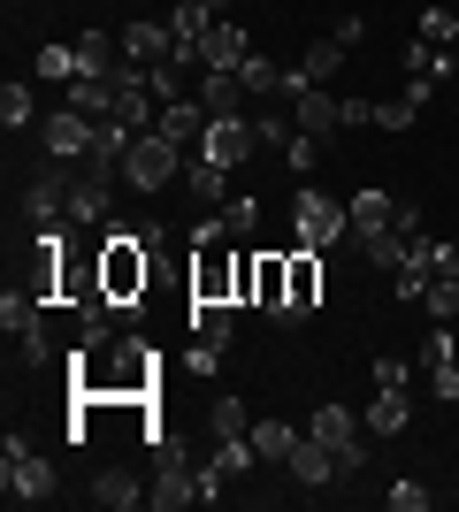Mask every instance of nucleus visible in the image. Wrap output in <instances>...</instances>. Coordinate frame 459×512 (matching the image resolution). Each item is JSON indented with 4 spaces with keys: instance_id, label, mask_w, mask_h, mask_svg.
<instances>
[{
    "instance_id": "1",
    "label": "nucleus",
    "mask_w": 459,
    "mask_h": 512,
    "mask_svg": "<svg viewBox=\"0 0 459 512\" xmlns=\"http://www.w3.org/2000/svg\"><path fill=\"white\" fill-rule=\"evenodd\" d=\"M146 283H153V253L138 245L131 222H115V230L100 237V291H108L115 306H138V299H146Z\"/></svg>"
},
{
    "instance_id": "2",
    "label": "nucleus",
    "mask_w": 459,
    "mask_h": 512,
    "mask_svg": "<svg viewBox=\"0 0 459 512\" xmlns=\"http://www.w3.org/2000/svg\"><path fill=\"white\" fill-rule=\"evenodd\" d=\"M291 237L314 245V253L352 245V207H345V199H329V192H314V184H299V192H291Z\"/></svg>"
},
{
    "instance_id": "3",
    "label": "nucleus",
    "mask_w": 459,
    "mask_h": 512,
    "mask_svg": "<svg viewBox=\"0 0 459 512\" xmlns=\"http://www.w3.org/2000/svg\"><path fill=\"white\" fill-rule=\"evenodd\" d=\"M184 161H192V153L169 146L161 130H138L131 153H123V184H131V192H169L176 176H184Z\"/></svg>"
},
{
    "instance_id": "4",
    "label": "nucleus",
    "mask_w": 459,
    "mask_h": 512,
    "mask_svg": "<svg viewBox=\"0 0 459 512\" xmlns=\"http://www.w3.org/2000/svg\"><path fill=\"white\" fill-rule=\"evenodd\" d=\"M306 436H322V444L337 451V474H345V482H352V474H368V444H375V436L360 428V413H352V406H329V398H322L314 421H306Z\"/></svg>"
},
{
    "instance_id": "5",
    "label": "nucleus",
    "mask_w": 459,
    "mask_h": 512,
    "mask_svg": "<svg viewBox=\"0 0 459 512\" xmlns=\"http://www.w3.org/2000/svg\"><path fill=\"white\" fill-rule=\"evenodd\" d=\"M46 306L54 299H39V291H8V299H0V329H8V344L23 352V367L54 360V344H46Z\"/></svg>"
},
{
    "instance_id": "6",
    "label": "nucleus",
    "mask_w": 459,
    "mask_h": 512,
    "mask_svg": "<svg viewBox=\"0 0 459 512\" xmlns=\"http://www.w3.org/2000/svg\"><path fill=\"white\" fill-rule=\"evenodd\" d=\"M0 490H8V505H46V497H54V467H46L23 436H8V451H0Z\"/></svg>"
},
{
    "instance_id": "7",
    "label": "nucleus",
    "mask_w": 459,
    "mask_h": 512,
    "mask_svg": "<svg viewBox=\"0 0 459 512\" xmlns=\"http://www.w3.org/2000/svg\"><path fill=\"white\" fill-rule=\"evenodd\" d=\"M192 306H238V253L192 245Z\"/></svg>"
},
{
    "instance_id": "8",
    "label": "nucleus",
    "mask_w": 459,
    "mask_h": 512,
    "mask_svg": "<svg viewBox=\"0 0 459 512\" xmlns=\"http://www.w3.org/2000/svg\"><path fill=\"white\" fill-rule=\"evenodd\" d=\"M192 153L238 176V169H245V153H261V130H253V115H215V123H207V138H199Z\"/></svg>"
},
{
    "instance_id": "9",
    "label": "nucleus",
    "mask_w": 459,
    "mask_h": 512,
    "mask_svg": "<svg viewBox=\"0 0 459 512\" xmlns=\"http://www.w3.org/2000/svg\"><path fill=\"white\" fill-rule=\"evenodd\" d=\"M69 192H77L69 161H46V169L31 176V192H23V214H31V230H46V222H69Z\"/></svg>"
},
{
    "instance_id": "10",
    "label": "nucleus",
    "mask_w": 459,
    "mask_h": 512,
    "mask_svg": "<svg viewBox=\"0 0 459 512\" xmlns=\"http://www.w3.org/2000/svg\"><path fill=\"white\" fill-rule=\"evenodd\" d=\"M92 138H100V123H92V115H77V107H54V115L39 123L46 161H85V153H92Z\"/></svg>"
},
{
    "instance_id": "11",
    "label": "nucleus",
    "mask_w": 459,
    "mask_h": 512,
    "mask_svg": "<svg viewBox=\"0 0 459 512\" xmlns=\"http://www.w3.org/2000/svg\"><path fill=\"white\" fill-rule=\"evenodd\" d=\"M291 306H284V321H306L314 306H322V253L314 245H291Z\"/></svg>"
},
{
    "instance_id": "12",
    "label": "nucleus",
    "mask_w": 459,
    "mask_h": 512,
    "mask_svg": "<svg viewBox=\"0 0 459 512\" xmlns=\"http://www.w3.org/2000/svg\"><path fill=\"white\" fill-rule=\"evenodd\" d=\"M284 467H291V482H299V490H329V482H345V474H337V451H329L322 436H299Z\"/></svg>"
},
{
    "instance_id": "13",
    "label": "nucleus",
    "mask_w": 459,
    "mask_h": 512,
    "mask_svg": "<svg viewBox=\"0 0 459 512\" xmlns=\"http://www.w3.org/2000/svg\"><path fill=\"white\" fill-rule=\"evenodd\" d=\"M360 428H368L375 444L406 436V428H414V398H406V390H375V398H368V413H360Z\"/></svg>"
},
{
    "instance_id": "14",
    "label": "nucleus",
    "mask_w": 459,
    "mask_h": 512,
    "mask_svg": "<svg viewBox=\"0 0 459 512\" xmlns=\"http://www.w3.org/2000/svg\"><path fill=\"white\" fill-rule=\"evenodd\" d=\"M207 115H245L253 107V92H245V77L238 69H199V92H192Z\"/></svg>"
},
{
    "instance_id": "15",
    "label": "nucleus",
    "mask_w": 459,
    "mask_h": 512,
    "mask_svg": "<svg viewBox=\"0 0 459 512\" xmlns=\"http://www.w3.org/2000/svg\"><path fill=\"white\" fill-rule=\"evenodd\" d=\"M345 207H352V245L391 237V222H398V199H391V192H375V184H368V192H352Z\"/></svg>"
},
{
    "instance_id": "16",
    "label": "nucleus",
    "mask_w": 459,
    "mask_h": 512,
    "mask_svg": "<svg viewBox=\"0 0 459 512\" xmlns=\"http://www.w3.org/2000/svg\"><path fill=\"white\" fill-rule=\"evenodd\" d=\"M169 54H176V31H169V23H146V16L123 23V62L153 69V62H169Z\"/></svg>"
},
{
    "instance_id": "17",
    "label": "nucleus",
    "mask_w": 459,
    "mask_h": 512,
    "mask_svg": "<svg viewBox=\"0 0 459 512\" xmlns=\"http://www.w3.org/2000/svg\"><path fill=\"white\" fill-rule=\"evenodd\" d=\"M115 214V184H92L85 169H77V192H69V230H108Z\"/></svg>"
},
{
    "instance_id": "18",
    "label": "nucleus",
    "mask_w": 459,
    "mask_h": 512,
    "mask_svg": "<svg viewBox=\"0 0 459 512\" xmlns=\"http://www.w3.org/2000/svg\"><path fill=\"white\" fill-rule=\"evenodd\" d=\"M207 123H215V115H207V107H199V100H169V107H161V123H153V130H161L169 146H184V153H192L199 138H207Z\"/></svg>"
},
{
    "instance_id": "19",
    "label": "nucleus",
    "mask_w": 459,
    "mask_h": 512,
    "mask_svg": "<svg viewBox=\"0 0 459 512\" xmlns=\"http://www.w3.org/2000/svg\"><path fill=\"white\" fill-rule=\"evenodd\" d=\"M245 54H253V39H245L238 23H215V31L199 39V69H238Z\"/></svg>"
},
{
    "instance_id": "20",
    "label": "nucleus",
    "mask_w": 459,
    "mask_h": 512,
    "mask_svg": "<svg viewBox=\"0 0 459 512\" xmlns=\"http://www.w3.org/2000/svg\"><path fill=\"white\" fill-rule=\"evenodd\" d=\"M146 497H153V482H138V474H123V467H108L92 482V505H108V512H131V505H146Z\"/></svg>"
},
{
    "instance_id": "21",
    "label": "nucleus",
    "mask_w": 459,
    "mask_h": 512,
    "mask_svg": "<svg viewBox=\"0 0 459 512\" xmlns=\"http://www.w3.org/2000/svg\"><path fill=\"white\" fill-rule=\"evenodd\" d=\"M230 337H238V306H192V344L230 352Z\"/></svg>"
},
{
    "instance_id": "22",
    "label": "nucleus",
    "mask_w": 459,
    "mask_h": 512,
    "mask_svg": "<svg viewBox=\"0 0 459 512\" xmlns=\"http://www.w3.org/2000/svg\"><path fill=\"white\" fill-rule=\"evenodd\" d=\"M62 107L92 115V123H108V115H115V77H69V100Z\"/></svg>"
},
{
    "instance_id": "23",
    "label": "nucleus",
    "mask_w": 459,
    "mask_h": 512,
    "mask_svg": "<svg viewBox=\"0 0 459 512\" xmlns=\"http://www.w3.org/2000/svg\"><path fill=\"white\" fill-rule=\"evenodd\" d=\"M184 184H192V199L199 207H230V169H215V161H184Z\"/></svg>"
},
{
    "instance_id": "24",
    "label": "nucleus",
    "mask_w": 459,
    "mask_h": 512,
    "mask_svg": "<svg viewBox=\"0 0 459 512\" xmlns=\"http://www.w3.org/2000/svg\"><path fill=\"white\" fill-rule=\"evenodd\" d=\"M238 77H245V92H253V100H276V92H284V77H291V69H276V62H268V54H261V46H253V54H245V62H238Z\"/></svg>"
},
{
    "instance_id": "25",
    "label": "nucleus",
    "mask_w": 459,
    "mask_h": 512,
    "mask_svg": "<svg viewBox=\"0 0 459 512\" xmlns=\"http://www.w3.org/2000/svg\"><path fill=\"white\" fill-rule=\"evenodd\" d=\"M337 69H345V46H337V39H314V46L299 54V77H306V85H329Z\"/></svg>"
},
{
    "instance_id": "26",
    "label": "nucleus",
    "mask_w": 459,
    "mask_h": 512,
    "mask_svg": "<svg viewBox=\"0 0 459 512\" xmlns=\"http://www.w3.org/2000/svg\"><path fill=\"white\" fill-rule=\"evenodd\" d=\"M306 428H284V421H261L253 428V451H261V467H284L291 459V444H299Z\"/></svg>"
},
{
    "instance_id": "27",
    "label": "nucleus",
    "mask_w": 459,
    "mask_h": 512,
    "mask_svg": "<svg viewBox=\"0 0 459 512\" xmlns=\"http://www.w3.org/2000/svg\"><path fill=\"white\" fill-rule=\"evenodd\" d=\"M31 69H39L46 85H69V77H77L85 62H77V46H62V39H54V46H39V62H31Z\"/></svg>"
},
{
    "instance_id": "28",
    "label": "nucleus",
    "mask_w": 459,
    "mask_h": 512,
    "mask_svg": "<svg viewBox=\"0 0 459 512\" xmlns=\"http://www.w3.org/2000/svg\"><path fill=\"white\" fill-rule=\"evenodd\" d=\"M0 123H8V130H31V123H39V100H31V85H23V77L0 92Z\"/></svg>"
},
{
    "instance_id": "29",
    "label": "nucleus",
    "mask_w": 459,
    "mask_h": 512,
    "mask_svg": "<svg viewBox=\"0 0 459 512\" xmlns=\"http://www.w3.org/2000/svg\"><path fill=\"white\" fill-rule=\"evenodd\" d=\"M207 436H215V444H222V436H253L238 398H215V406H207Z\"/></svg>"
},
{
    "instance_id": "30",
    "label": "nucleus",
    "mask_w": 459,
    "mask_h": 512,
    "mask_svg": "<svg viewBox=\"0 0 459 512\" xmlns=\"http://www.w3.org/2000/svg\"><path fill=\"white\" fill-rule=\"evenodd\" d=\"M322 146H329V138H314V130H299V138H291V146H284L291 176H314V169H322Z\"/></svg>"
},
{
    "instance_id": "31",
    "label": "nucleus",
    "mask_w": 459,
    "mask_h": 512,
    "mask_svg": "<svg viewBox=\"0 0 459 512\" xmlns=\"http://www.w3.org/2000/svg\"><path fill=\"white\" fill-rule=\"evenodd\" d=\"M414 39H429V46H444V54H452L459 46V16H444V8H421V31Z\"/></svg>"
},
{
    "instance_id": "32",
    "label": "nucleus",
    "mask_w": 459,
    "mask_h": 512,
    "mask_svg": "<svg viewBox=\"0 0 459 512\" xmlns=\"http://www.w3.org/2000/svg\"><path fill=\"white\" fill-rule=\"evenodd\" d=\"M222 214H230V237H253V230H261V222H268V207H261V199H253V192H245V199H230V207H222Z\"/></svg>"
},
{
    "instance_id": "33",
    "label": "nucleus",
    "mask_w": 459,
    "mask_h": 512,
    "mask_svg": "<svg viewBox=\"0 0 459 512\" xmlns=\"http://www.w3.org/2000/svg\"><path fill=\"white\" fill-rule=\"evenodd\" d=\"M383 505H391V512H429V490L406 474V482H391V490H383Z\"/></svg>"
},
{
    "instance_id": "34",
    "label": "nucleus",
    "mask_w": 459,
    "mask_h": 512,
    "mask_svg": "<svg viewBox=\"0 0 459 512\" xmlns=\"http://www.w3.org/2000/svg\"><path fill=\"white\" fill-rule=\"evenodd\" d=\"M429 390H437V406H459V360H437V367H429Z\"/></svg>"
},
{
    "instance_id": "35",
    "label": "nucleus",
    "mask_w": 459,
    "mask_h": 512,
    "mask_svg": "<svg viewBox=\"0 0 459 512\" xmlns=\"http://www.w3.org/2000/svg\"><path fill=\"white\" fill-rule=\"evenodd\" d=\"M406 383H414V367L383 352V360H375V390H406Z\"/></svg>"
},
{
    "instance_id": "36",
    "label": "nucleus",
    "mask_w": 459,
    "mask_h": 512,
    "mask_svg": "<svg viewBox=\"0 0 459 512\" xmlns=\"http://www.w3.org/2000/svg\"><path fill=\"white\" fill-rule=\"evenodd\" d=\"M329 39L345 46V54H352V46H368V16H337V23H329Z\"/></svg>"
},
{
    "instance_id": "37",
    "label": "nucleus",
    "mask_w": 459,
    "mask_h": 512,
    "mask_svg": "<svg viewBox=\"0 0 459 512\" xmlns=\"http://www.w3.org/2000/svg\"><path fill=\"white\" fill-rule=\"evenodd\" d=\"M375 107L383 100H345V130H375Z\"/></svg>"
}]
</instances>
